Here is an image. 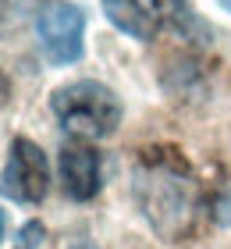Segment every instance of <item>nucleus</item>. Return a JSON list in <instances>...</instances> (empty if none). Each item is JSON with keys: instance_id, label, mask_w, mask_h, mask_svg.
Here are the masks:
<instances>
[{"instance_id": "obj_10", "label": "nucleus", "mask_w": 231, "mask_h": 249, "mask_svg": "<svg viewBox=\"0 0 231 249\" xmlns=\"http://www.w3.org/2000/svg\"><path fill=\"white\" fill-rule=\"evenodd\" d=\"M217 4H221V7L228 11V15H231V0H217Z\"/></svg>"}, {"instance_id": "obj_6", "label": "nucleus", "mask_w": 231, "mask_h": 249, "mask_svg": "<svg viewBox=\"0 0 231 249\" xmlns=\"http://www.w3.org/2000/svg\"><path fill=\"white\" fill-rule=\"evenodd\" d=\"M103 15L110 18L114 29L139 43H149L160 29V4L157 0H100Z\"/></svg>"}, {"instance_id": "obj_2", "label": "nucleus", "mask_w": 231, "mask_h": 249, "mask_svg": "<svg viewBox=\"0 0 231 249\" xmlns=\"http://www.w3.org/2000/svg\"><path fill=\"white\" fill-rule=\"evenodd\" d=\"M50 107H53V118L61 121V128L78 135V139H107L121 124L118 93L96 78H78V82L61 86L53 93Z\"/></svg>"}, {"instance_id": "obj_7", "label": "nucleus", "mask_w": 231, "mask_h": 249, "mask_svg": "<svg viewBox=\"0 0 231 249\" xmlns=\"http://www.w3.org/2000/svg\"><path fill=\"white\" fill-rule=\"evenodd\" d=\"M21 239H25V242H21V249H29V246H36V242L43 239V228H39V224H29V228H25V231H21Z\"/></svg>"}, {"instance_id": "obj_3", "label": "nucleus", "mask_w": 231, "mask_h": 249, "mask_svg": "<svg viewBox=\"0 0 231 249\" xmlns=\"http://www.w3.org/2000/svg\"><path fill=\"white\" fill-rule=\"evenodd\" d=\"M36 39L50 64H75L86 50V11L68 0H50L36 15Z\"/></svg>"}, {"instance_id": "obj_8", "label": "nucleus", "mask_w": 231, "mask_h": 249, "mask_svg": "<svg viewBox=\"0 0 231 249\" xmlns=\"http://www.w3.org/2000/svg\"><path fill=\"white\" fill-rule=\"evenodd\" d=\"M11 93V82H7V75H4V68H0V107H4V100Z\"/></svg>"}, {"instance_id": "obj_1", "label": "nucleus", "mask_w": 231, "mask_h": 249, "mask_svg": "<svg viewBox=\"0 0 231 249\" xmlns=\"http://www.w3.org/2000/svg\"><path fill=\"white\" fill-rule=\"evenodd\" d=\"M135 199L142 207L146 221L164 235V239L178 242L185 231L192 228L195 217V185L185 175L181 160H167V157H149L135 175Z\"/></svg>"}, {"instance_id": "obj_4", "label": "nucleus", "mask_w": 231, "mask_h": 249, "mask_svg": "<svg viewBox=\"0 0 231 249\" xmlns=\"http://www.w3.org/2000/svg\"><path fill=\"white\" fill-rule=\"evenodd\" d=\"M46 189H50L46 153L32 139H15L11 153H7V164H4V192L18 203L36 207V203H43Z\"/></svg>"}, {"instance_id": "obj_9", "label": "nucleus", "mask_w": 231, "mask_h": 249, "mask_svg": "<svg viewBox=\"0 0 231 249\" xmlns=\"http://www.w3.org/2000/svg\"><path fill=\"white\" fill-rule=\"evenodd\" d=\"M4 231H7V217H4V210H0V242H4Z\"/></svg>"}, {"instance_id": "obj_12", "label": "nucleus", "mask_w": 231, "mask_h": 249, "mask_svg": "<svg viewBox=\"0 0 231 249\" xmlns=\"http://www.w3.org/2000/svg\"><path fill=\"white\" fill-rule=\"evenodd\" d=\"M78 249H92V246H78Z\"/></svg>"}, {"instance_id": "obj_11", "label": "nucleus", "mask_w": 231, "mask_h": 249, "mask_svg": "<svg viewBox=\"0 0 231 249\" xmlns=\"http://www.w3.org/2000/svg\"><path fill=\"white\" fill-rule=\"evenodd\" d=\"M0 15H4V0H0Z\"/></svg>"}, {"instance_id": "obj_5", "label": "nucleus", "mask_w": 231, "mask_h": 249, "mask_svg": "<svg viewBox=\"0 0 231 249\" xmlns=\"http://www.w3.org/2000/svg\"><path fill=\"white\" fill-rule=\"evenodd\" d=\"M61 185L78 203H86L100 192V153L92 146L71 142L61 150Z\"/></svg>"}]
</instances>
